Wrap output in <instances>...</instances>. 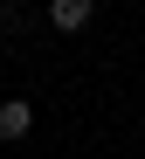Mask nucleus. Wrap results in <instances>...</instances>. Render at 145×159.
Here are the masks:
<instances>
[{"instance_id": "obj_1", "label": "nucleus", "mask_w": 145, "mask_h": 159, "mask_svg": "<svg viewBox=\"0 0 145 159\" xmlns=\"http://www.w3.org/2000/svg\"><path fill=\"white\" fill-rule=\"evenodd\" d=\"M90 14H97V0H48V28L55 35H83Z\"/></svg>"}, {"instance_id": "obj_2", "label": "nucleus", "mask_w": 145, "mask_h": 159, "mask_svg": "<svg viewBox=\"0 0 145 159\" xmlns=\"http://www.w3.org/2000/svg\"><path fill=\"white\" fill-rule=\"evenodd\" d=\"M28 131H35V104H28V97H7V104H0V145L28 139Z\"/></svg>"}]
</instances>
